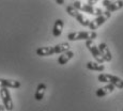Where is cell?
Returning <instances> with one entry per match:
<instances>
[{
    "instance_id": "obj_1",
    "label": "cell",
    "mask_w": 123,
    "mask_h": 111,
    "mask_svg": "<svg viewBox=\"0 0 123 111\" xmlns=\"http://www.w3.org/2000/svg\"><path fill=\"white\" fill-rule=\"evenodd\" d=\"M70 44L68 43H60L57 44L55 46H46V47H40L37 49L35 53L39 57H47L53 56L56 53H64L70 50Z\"/></svg>"
},
{
    "instance_id": "obj_2",
    "label": "cell",
    "mask_w": 123,
    "mask_h": 111,
    "mask_svg": "<svg viewBox=\"0 0 123 111\" xmlns=\"http://www.w3.org/2000/svg\"><path fill=\"white\" fill-rule=\"evenodd\" d=\"M98 37V33L95 31H77L71 32L68 34V41H93Z\"/></svg>"
},
{
    "instance_id": "obj_3",
    "label": "cell",
    "mask_w": 123,
    "mask_h": 111,
    "mask_svg": "<svg viewBox=\"0 0 123 111\" xmlns=\"http://www.w3.org/2000/svg\"><path fill=\"white\" fill-rule=\"evenodd\" d=\"M73 6H74L76 10H78L79 12L82 11V12H85V13L91 14V15H96V16H101L102 14L105 12L100 8H95V6H90V4H88L87 2L84 3V2H81V1H74L73 2Z\"/></svg>"
},
{
    "instance_id": "obj_4",
    "label": "cell",
    "mask_w": 123,
    "mask_h": 111,
    "mask_svg": "<svg viewBox=\"0 0 123 111\" xmlns=\"http://www.w3.org/2000/svg\"><path fill=\"white\" fill-rule=\"evenodd\" d=\"M98 79L100 82H105L108 84H112L118 89H123V79L118 76H115V75L102 73L98 76Z\"/></svg>"
},
{
    "instance_id": "obj_5",
    "label": "cell",
    "mask_w": 123,
    "mask_h": 111,
    "mask_svg": "<svg viewBox=\"0 0 123 111\" xmlns=\"http://www.w3.org/2000/svg\"><path fill=\"white\" fill-rule=\"evenodd\" d=\"M65 10H67V13L70 16L76 18V20L81 26H84V27H89V26H90V23H91V20H89L88 18H87L86 16L84 15V14L80 13L78 10H76V9H75L73 6H68Z\"/></svg>"
},
{
    "instance_id": "obj_6",
    "label": "cell",
    "mask_w": 123,
    "mask_h": 111,
    "mask_svg": "<svg viewBox=\"0 0 123 111\" xmlns=\"http://www.w3.org/2000/svg\"><path fill=\"white\" fill-rule=\"evenodd\" d=\"M86 47L89 49V51L91 53V55L93 56V58L95 59V62L100 63V64H103V63L105 62L103 57L101 55V51H100V49H98V46H96L93 41H87Z\"/></svg>"
},
{
    "instance_id": "obj_7",
    "label": "cell",
    "mask_w": 123,
    "mask_h": 111,
    "mask_svg": "<svg viewBox=\"0 0 123 111\" xmlns=\"http://www.w3.org/2000/svg\"><path fill=\"white\" fill-rule=\"evenodd\" d=\"M110 16H111V13L108 12V11H105L101 16H98V17L94 18L93 20H91L90 26H89L90 30H91V31H94V30H96L98 28H100L101 26L110 17Z\"/></svg>"
},
{
    "instance_id": "obj_8",
    "label": "cell",
    "mask_w": 123,
    "mask_h": 111,
    "mask_svg": "<svg viewBox=\"0 0 123 111\" xmlns=\"http://www.w3.org/2000/svg\"><path fill=\"white\" fill-rule=\"evenodd\" d=\"M0 96H1V99H2V103H3V106L6 108V110L8 111H12L13 110V101H12V98H11V94H10V91L8 90V88H2L0 90Z\"/></svg>"
},
{
    "instance_id": "obj_9",
    "label": "cell",
    "mask_w": 123,
    "mask_h": 111,
    "mask_svg": "<svg viewBox=\"0 0 123 111\" xmlns=\"http://www.w3.org/2000/svg\"><path fill=\"white\" fill-rule=\"evenodd\" d=\"M102 4L106 8V10L108 12H115L120 10L121 8H123V1H110V0H103Z\"/></svg>"
},
{
    "instance_id": "obj_10",
    "label": "cell",
    "mask_w": 123,
    "mask_h": 111,
    "mask_svg": "<svg viewBox=\"0 0 123 111\" xmlns=\"http://www.w3.org/2000/svg\"><path fill=\"white\" fill-rule=\"evenodd\" d=\"M98 49H100L101 55L103 57L105 62H110V61L112 60V55H111V53H110L109 48H108L106 43H101L98 45Z\"/></svg>"
},
{
    "instance_id": "obj_11",
    "label": "cell",
    "mask_w": 123,
    "mask_h": 111,
    "mask_svg": "<svg viewBox=\"0 0 123 111\" xmlns=\"http://www.w3.org/2000/svg\"><path fill=\"white\" fill-rule=\"evenodd\" d=\"M20 87V82L18 80H11V79H4L0 78V88H12V89H18Z\"/></svg>"
},
{
    "instance_id": "obj_12",
    "label": "cell",
    "mask_w": 123,
    "mask_h": 111,
    "mask_svg": "<svg viewBox=\"0 0 123 111\" xmlns=\"http://www.w3.org/2000/svg\"><path fill=\"white\" fill-rule=\"evenodd\" d=\"M115 88L116 87L112 86V84H107V86H105V87H102V88L96 90V92H95L96 97L102 98V97H104V96L108 95V94L112 93V92L115 91Z\"/></svg>"
},
{
    "instance_id": "obj_13",
    "label": "cell",
    "mask_w": 123,
    "mask_h": 111,
    "mask_svg": "<svg viewBox=\"0 0 123 111\" xmlns=\"http://www.w3.org/2000/svg\"><path fill=\"white\" fill-rule=\"evenodd\" d=\"M63 27H64V22L62 19H57L53 27V35L55 37H59L62 34Z\"/></svg>"
},
{
    "instance_id": "obj_14",
    "label": "cell",
    "mask_w": 123,
    "mask_h": 111,
    "mask_svg": "<svg viewBox=\"0 0 123 111\" xmlns=\"http://www.w3.org/2000/svg\"><path fill=\"white\" fill-rule=\"evenodd\" d=\"M45 92H46V84L39 83V86H37V91H35V94H34L35 100L41 101L43 99L45 96Z\"/></svg>"
},
{
    "instance_id": "obj_15",
    "label": "cell",
    "mask_w": 123,
    "mask_h": 111,
    "mask_svg": "<svg viewBox=\"0 0 123 111\" xmlns=\"http://www.w3.org/2000/svg\"><path fill=\"white\" fill-rule=\"evenodd\" d=\"M73 57H74V53L72 50H68L64 53H61V56H59V58H58V63L60 65H64V64H67Z\"/></svg>"
},
{
    "instance_id": "obj_16",
    "label": "cell",
    "mask_w": 123,
    "mask_h": 111,
    "mask_svg": "<svg viewBox=\"0 0 123 111\" xmlns=\"http://www.w3.org/2000/svg\"><path fill=\"white\" fill-rule=\"evenodd\" d=\"M87 68L90 70H95V72H103L105 70V66L103 64H100L98 62H93V61H90L87 63Z\"/></svg>"
},
{
    "instance_id": "obj_17",
    "label": "cell",
    "mask_w": 123,
    "mask_h": 111,
    "mask_svg": "<svg viewBox=\"0 0 123 111\" xmlns=\"http://www.w3.org/2000/svg\"><path fill=\"white\" fill-rule=\"evenodd\" d=\"M96 2H98V1H96V0H88V1H87V3L90 4V6H93V4H95Z\"/></svg>"
},
{
    "instance_id": "obj_18",
    "label": "cell",
    "mask_w": 123,
    "mask_h": 111,
    "mask_svg": "<svg viewBox=\"0 0 123 111\" xmlns=\"http://www.w3.org/2000/svg\"><path fill=\"white\" fill-rule=\"evenodd\" d=\"M56 2H57V3H58V4H63L65 1H64V0H57Z\"/></svg>"
},
{
    "instance_id": "obj_19",
    "label": "cell",
    "mask_w": 123,
    "mask_h": 111,
    "mask_svg": "<svg viewBox=\"0 0 123 111\" xmlns=\"http://www.w3.org/2000/svg\"><path fill=\"white\" fill-rule=\"evenodd\" d=\"M0 111H6V108L3 105H0Z\"/></svg>"
},
{
    "instance_id": "obj_20",
    "label": "cell",
    "mask_w": 123,
    "mask_h": 111,
    "mask_svg": "<svg viewBox=\"0 0 123 111\" xmlns=\"http://www.w3.org/2000/svg\"><path fill=\"white\" fill-rule=\"evenodd\" d=\"M122 111H123V109H122Z\"/></svg>"
}]
</instances>
